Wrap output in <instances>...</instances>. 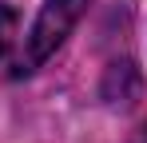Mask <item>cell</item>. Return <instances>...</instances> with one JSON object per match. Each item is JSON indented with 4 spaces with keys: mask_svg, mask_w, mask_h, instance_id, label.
Listing matches in <instances>:
<instances>
[{
    "mask_svg": "<svg viewBox=\"0 0 147 143\" xmlns=\"http://www.w3.org/2000/svg\"><path fill=\"white\" fill-rule=\"evenodd\" d=\"M84 8H88V0H48L40 8L36 24H32V32L24 36V52L16 60V76H28V72L40 68L52 52L72 36V28L80 24Z\"/></svg>",
    "mask_w": 147,
    "mask_h": 143,
    "instance_id": "6da1fadb",
    "label": "cell"
},
{
    "mask_svg": "<svg viewBox=\"0 0 147 143\" xmlns=\"http://www.w3.org/2000/svg\"><path fill=\"white\" fill-rule=\"evenodd\" d=\"M16 44V12L8 4H0V56Z\"/></svg>",
    "mask_w": 147,
    "mask_h": 143,
    "instance_id": "7a4b0ae2",
    "label": "cell"
},
{
    "mask_svg": "<svg viewBox=\"0 0 147 143\" xmlns=\"http://www.w3.org/2000/svg\"><path fill=\"white\" fill-rule=\"evenodd\" d=\"M131 143H147V123L139 127V131H135V135H131Z\"/></svg>",
    "mask_w": 147,
    "mask_h": 143,
    "instance_id": "3957f363",
    "label": "cell"
}]
</instances>
